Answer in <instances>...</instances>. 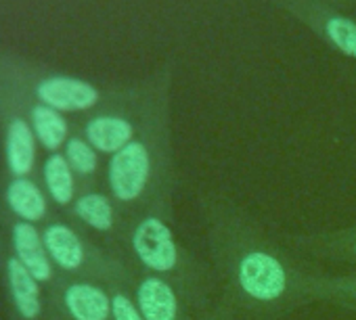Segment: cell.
<instances>
[{"instance_id": "obj_13", "label": "cell", "mask_w": 356, "mask_h": 320, "mask_svg": "<svg viewBox=\"0 0 356 320\" xmlns=\"http://www.w3.org/2000/svg\"><path fill=\"white\" fill-rule=\"evenodd\" d=\"M7 278L19 314L28 320L38 318L42 310V301H40V285L34 278V274L17 258H11L7 262Z\"/></svg>"}, {"instance_id": "obj_6", "label": "cell", "mask_w": 356, "mask_h": 320, "mask_svg": "<svg viewBox=\"0 0 356 320\" xmlns=\"http://www.w3.org/2000/svg\"><path fill=\"white\" fill-rule=\"evenodd\" d=\"M291 243L296 249L310 253L314 258L356 266V226L329 230V233L298 235L291 239Z\"/></svg>"}, {"instance_id": "obj_10", "label": "cell", "mask_w": 356, "mask_h": 320, "mask_svg": "<svg viewBox=\"0 0 356 320\" xmlns=\"http://www.w3.org/2000/svg\"><path fill=\"white\" fill-rule=\"evenodd\" d=\"M44 247L49 258L63 270H78L86 262V247L82 239L65 224H51L44 235Z\"/></svg>"}, {"instance_id": "obj_11", "label": "cell", "mask_w": 356, "mask_h": 320, "mask_svg": "<svg viewBox=\"0 0 356 320\" xmlns=\"http://www.w3.org/2000/svg\"><path fill=\"white\" fill-rule=\"evenodd\" d=\"M36 162V134L24 119H13L7 128V164L17 178H26Z\"/></svg>"}, {"instance_id": "obj_19", "label": "cell", "mask_w": 356, "mask_h": 320, "mask_svg": "<svg viewBox=\"0 0 356 320\" xmlns=\"http://www.w3.org/2000/svg\"><path fill=\"white\" fill-rule=\"evenodd\" d=\"M327 38L343 55L356 59V24L346 17H331L325 24Z\"/></svg>"}, {"instance_id": "obj_7", "label": "cell", "mask_w": 356, "mask_h": 320, "mask_svg": "<svg viewBox=\"0 0 356 320\" xmlns=\"http://www.w3.org/2000/svg\"><path fill=\"white\" fill-rule=\"evenodd\" d=\"M15 258L34 274L38 283H47L53 276V264L44 247V239L38 228L30 222H17L13 226Z\"/></svg>"}, {"instance_id": "obj_17", "label": "cell", "mask_w": 356, "mask_h": 320, "mask_svg": "<svg viewBox=\"0 0 356 320\" xmlns=\"http://www.w3.org/2000/svg\"><path fill=\"white\" fill-rule=\"evenodd\" d=\"M76 216L90 228L109 233L115 226V210L109 201V197L101 193H86L76 201L74 208Z\"/></svg>"}, {"instance_id": "obj_2", "label": "cell", "mask_w": 356, "mask_h": 320, "mask_svg": "<svg viewBox=\"0 0 356 320\" xmlns=\"http://www.w3.org/2000/svg\"><path fill=\"white\" fill-rule=\"evenodd\" d=\"M165 212L168 205H161L138 218L130 230L132 253L149 274L168 280L191 308L202 310L210 293V274L178 243Z\"/></svg>"}, {"instance_id": "obj_9", "label": "cell", "mask_w": 356, "mask_h": 320, "mask_svg": "<svg viewBox=\"0 0 356 320\" xmlns=\"http://www.w3.org/2000/svg\"><path fill=\"white\" fill-rule=\"evenodd\" d=\"M86 140L95 151L115 155L134 140V126L122 115H99L86 124Z\"/></svg>"}, {"instance_id": "obj_4", "label": "cell", "mask_w": 356, "mask_h": 320, "mask_svg": "<svg viewBox=\"0 0 356 320\" xmlns=\"http://www.w3.org/2000/svg\"><path fill=\"white\" fill-rule=\"evenodd\" d=\"M134 299L145 320H193L191 305L161 276L145 274L136 283Z\"/></svg>"}, {"instance_id": "obj_14", "label": "cell", "mask_w": 356, "mask_h": 320, "mask_svg": "<svg viewBox=\"0 0 356 320\" xmlns=\"http://www.w3.org/2000/svg\"><path fill=\"white\" fill-rule=\"evenodd\" d=\"M7 203L22 222H38L47 214V199L38 185L28 178H15L7 189Z\"/></svg>"}, {"instance_id": "obj_5", "label": "cell", "mask_w": 356, "mask_h": 320, "mask_svg": "<svg viewBox=\"0 0 356 320\" xmlns=\"http://www.w3.org/2000/svg\"><path fill=\"white\" fill-rule=\"evenodd\" d=\"M36 94L42 105L57 111H84L95 107L99 101V90L92 84L67 76L42 80L36 88Z\"/></svg>"}, {"instance_id": "obj_8", "label": "cell", "mask_w": 356, "mask_h": 320, "mask_svg": "<svg viewBox=\"0 0 356 320\" xmlns=\"http://www.w3.org/2000/svg\"><path fill=\"white\" fill-rule=\"evenodd\" d=\"M65 308L74 320H113L111 295L90 283H74L63 295Z\"/></svg>"}, {"instance_id": "obj_3", "label": "cell", "mask_w": 356, "mask_h": 320, "mask_svg": "<svg viewBox=\"0 0 356 320\" xmlns=\"http://www.w3.org/2000/svg\"><path fill=\"white\" fill-rule=\"evenodd\" d=\"M111 195L122 205H136L151 199L155 185L153 151L145 140H132L122 151L111 155L107 168Z\"/></svg>"}, {"instance_id": "obj_15", "label": "cell", "mask_w": 356, "mask_h": 320, "mask_svg": "<svg viewBox=\"0 0 356 320\" xmlns=\"http://www.w3.org/2000/svg\"><path fill=\"white\" fill-rule=\"evenodd\" d=\"M32 130L38 142L49 151H57L67 140L65 117L61 115V111L51 109L42 103L32 109Z\"/></svg>"}, {"instance_id": "obj_16", "label": "cell", "mask_w": 356, "mask_h": 320, "mask_svg": "<svg viewBox=\"0 0 356 320\" xmlns=\"http://www.w3.org/2000/svg\"><path fill=\"white\" fill-rule=\"evenodd\" d=\"M44 183L49 189V195L59 205H67L74 199V170L67 164L65 155L53 153L44 162Z\"/></svg>"}, {"instance_id": "obj_1", "label": "cell", "mask_w": 356, "mask_h": 320, "mask_svg": "<svg viewBox=\"0 0 356 320\" xmlns=\"http://www.w3.org/2000/svg\"><path fill=\"white\" fill-rule=\"evenodd\" d=\"M206 237L222 297L245 320H277L308 303L310 272L227 197H202Z\"/></svg>"}, {"instance_id": "obj_12", "label": "cell", "mask_w": 356, "mask_h": 320, "mask_svg": "<svg viewBox=\"0 0 356 320\" xmlns=\"http://www.w3.org/2000/svg\"><path fill=\"white\" fill-rule=\"evenodd\" d=\"M310 301H331L356 310V272L348 274H312L306 287Z\"/></svg>"}, {"instance_id": "obj_20", "label": "cell", "mask_w": 356, "mask_h": 320, "mask_svg": "<svg viewBox=\"0 0 356 320\" xmlns=\"http://www.w3.org/2000/svg\"><path fill=\"white\" fill-rule=\"evenodd\" d=\"M111 316L113 320H145L136 305V299L124 291L111 293Z\"/></svg>"}, {"instance_id": "obj_18", "label": "cell", "mask_w": 356, "mask_h": 320, "mask_svg": "<svg viewBox=\"0 0 356 320\" xmlns=\"http://www.w3.org/2000/svg\"><path fill=\"white\" fill-rule=\"evenodd\" d=\"M65 159L67 164L72 166L74 172L88 176L97 170L99 159H97V151L88 140L82 138H70L65 142Z\"/></svg>"}, {"instance_id": "obj_21", "label": "cell", "mask_w": 356, "mask_h": 320, "mask_svg": "<svg viewBox=\"0 0 356 320\" xmlns=\"http://www.w3.org/2000/svg\"><path fill=\"white\" fill-rule=\"evenodd\" d=\"M193 320H237V312L231 305V301L220 295L218 301H214L212 305L202 308L200 314Z\"/></svg>"}]
</instances>
